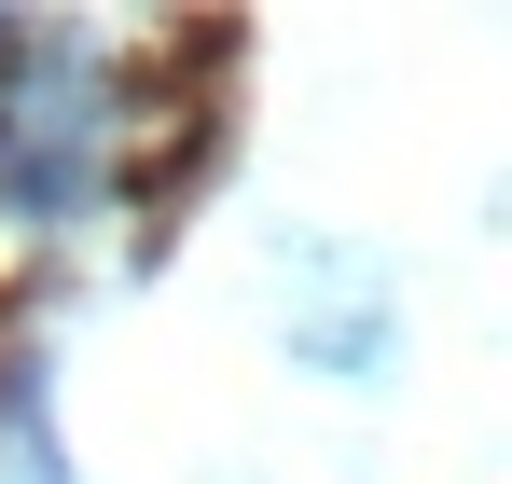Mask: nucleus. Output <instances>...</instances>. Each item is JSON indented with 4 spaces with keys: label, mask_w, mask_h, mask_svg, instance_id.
<instances>
[{
    "label": "nucleus",
    "mask_w": 512,
    "mask_h": 484,
    "mask_svg": "<svg viewBox=\"0 0 512 484\" xmlns=\"http://www.w3.org/2000/svg\"><path fill=\"white\" fill-rule=\"evenodd\" d=\"M97 180H111V83L84 42H14L0 83V222L14 236H56L84 222Z\"/></svg>",
    "instance_id": "1"
}]
</instances>
